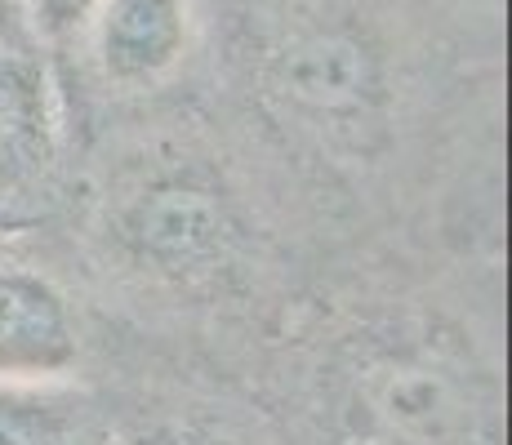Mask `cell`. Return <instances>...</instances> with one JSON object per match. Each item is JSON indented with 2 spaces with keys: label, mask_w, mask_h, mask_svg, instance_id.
Wrapping results in <instances>:
<instances>
[{
  "label": "cell",
  "mask_w": 512,
  "mask_h": 445,
  "mask_svg": "<svg viewBox=\"0 0 512 445\" xmlns=\"http://www.w3.org/2000/svg\"><path fill=\"white\" fill-rule=\"evenodd\" d=\"M32 250L94 325L250 388L348 254L223 112L165 103L72 138V170Z\"/></svg>",
  "instance_id": "1"
},
{
  "label": "cell",
  "mask_w": 512,
  "mask_h": 445,
  "mask_svg": "<svg viewBox=\"0 0 512 445\" xmlns=\"http://www.w3.org/2000/svg\"><path fill=\"white\" fill-rule=\"evenodd\" d=\"M281 445H508V259L374 245L250 374Z\"/></svg>",
  "instance_id": "2"
},
{
  "label": "cell",
  "mask_w": 512,
  "mask_h": 445,
  "mask_svg": "<svg viewBox=\"0 0 512 445\" xmlns=\"http://www.w3.org/2000/svg\"><path fill=\"white\" fill-rule=\"evenodd\" d=\"M90 383L107 445H281L272 414L241 379L98 325Z\"/></svg>",
  "instance_id": "3"
},
{
  "label": "cell",
  "mask_w": 512,
  "mask_h": 445,
  "mask_svg": "<svg viewBox=\"0 0 512 445\" xmlns=\"http://www.w3.org/2000/svg\"><path fill=\"white\" fill-rule=\"evenodd\" d=\"M196 54V5L192 0H98L72 58L90 85L103 116L76 134L107 121L143 116L170 103ZM72 134V138H76Z\"/></svg>",
  "instance_id": "4"
},
{
  "label": "cell",
  "mask_w": 512,
  "mask_h": 445,
  "mask_svg": "<svg viewBox=\"0 0 512 445\" xmlns=\"http://www.w3.org/2000/svg\"><path fill=\"white\" fill-rule=\"evenodd\" d=\"M72 170L63 81L36 49L0 45V210L41 236Z\"/></svg>",
  "instance_id": "5"
},
{
  "label": "cell",
  "mask_w": 512,
  "mask_h": 445,
  "mask_svg": "<svg viewBox=\"0 0 512 445\" xmlns=\"http://www.w3.org/2000/svg\"><path fill=\"white\" fill-rule=\"evenodd\" d=\"M94 365V316L76 285L23 245L0 254V379L76 383Z\"/></svg>",
  "instance_id": "6"
},
{
  "label": "cell",
  "mask_w": 512,
  "mask_h": 445,
  "mask_svg": "<svg viewBox=\"0 0 512 445\" xmlns=\"http://www.w3.org/2000/svg\"><path fill=\"white\" fill-rule=\"evenodd\" d=\"M0 445H107V414L90 379H0Z\"/></svg>",
  "instance_id": "7"
},
{
  "label": "cell",
  "mask_w": 512,
  "mask_h": 445,
  "mask_svg": "<svg viewBox=\"0 0 512 445\" xmlns=\"http://www.w3.org/2000/svg\"><path fill=\"white\" fill-rule=\"evenodd\" d=\"M94 5L98 0H23L27 32H32V45L41 49L45 63L49 58H72L76 54Z\"/></svg>",
  "instance_id": "8"
},
{
  "label": "cell",
  "mask_w": 512,
  "mask_h": 445,
  "mask_svg": "<svg viewBox=\"0 0 512 445\" xmlns=\"http://www.w3.org/2000/svg\"><path fill=\"white\" fill-rule=\"evenodd\" d=\"M0 45L36 49L32 32H27V18H23V0H0ZM36 54H41V49H36Z\"/></svg>",
  "instance_id": "9"
},
{
  "label": "cell",
  "mask_w": 512,
  "mask_h": 445,
  "mask_svg": "<svg viewBox=\"0 0 512 445\" xmlns=\"http://www.w3.org/2000/svg\"><path fill=\"white\" fill-rule=\"evenodd\" d=\"M23 245H32V232H27L18 219H9L5 210H0V254L9 250H23Z\"/></svg>",
  "instance_id": "10"
}]
</instances>
